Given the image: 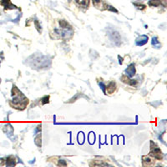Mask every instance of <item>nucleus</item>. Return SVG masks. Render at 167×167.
Here are the masks:
<instances>
[{
    "label": "nucleus",
    "mask_w": 167,
    "mask_h": 167,
    "mask_svg": "<svg viewBox=\"0 0 167 167\" xmlns=\"http://www.w3.org/2000/svg\"><path fill=\"white\" fill-rule=\"evenodd\" d=\"M12 95L14 97L13 101L10 103L13 108L21 110H24L27 104H29V100L26 97H24V95L19 91V89L16 86H14L12 89Z\"/></svg>",
    "instance_id": "f257e3e1"
},
{
    "label": "nucleus",
    "mask_w": 167,
    "mask_h": 167,
    "mask_svg": "<svg viewBox=\"0 0 167 167\" xmlns=\"http://www.w3.org/2000/svg\"><path fill=\"white\" fill-rule=\"evenodd\" d=\"M150 155L152 156L153 158L157 160H162L163 155L162 152L160 151L158 145L153 141H151V151H150Z\"/></svg>",
    "instance_id": "f03ea898"
},
{
    "label": "nucleus",
    "mask_w": 167,
    "mask_h": 167,
    "mask_svg": "<svg viewBox=\"0 0 167 167\" xmlns=\"http://www.w3.org/2000/svg\"><path fill=\"white\" fill-rule=\"evenodd\" d=\"M93 4L96 8L101 9V10L107 9V6H108L105 3H104L103 0H93Z\"/></svg>",
    "instance_id": "7ed1b4c3"
},
{
    "label": "nucleus",
    "mask_w": 167,
    "mask_h": 167,
    "mask_svg": "<svg viewBox=\"0 0 167 167\" xmlns=\"http://www.w3.org/2000/svg\"><path fill=\"white\" fill-rule=\"evenodd\" d=\"M155 163V161L153 160L152 158H151V155L150 156H147V155H145L142 157V164H143L144 166H153Z\"/></svg>",
    "instance_id": "20e7f679"
},
{
    "label": "nucleus",
    "mask_w": 167,
    "mask_h": 167,
    "mask_svg": "<svg viewBox=\"0 0 167 167\" xmlns=\"http://www.w3.org/2000/svg\"><path fill=\"white\" fill-rule=\"evenodd\" d=\"M147 42H148V37H147L146 35H141L140 37H139V38L136 40L135 44H136V45H138V46H143Z\"/></svg>",
    "instance_id": "39448f33"
},
{
    "label": "nucleus",
    "mask_w": 167,
    "mask_h": 167,
    "mask_svg": "<svg viewBox=\"0 0 167 167\" xmlns=\"http://www.w3.org/2000/svg\"><path fill=\"white\" fill-rule=\"evenodd\" d=\"M0 3L6 8V9H13V8H17L15 5L12 4L10 0H0Z\"/></svg>",
    "instance_id": "423d86ee"
},
{
    "label": "nucleus",
    "mask_w": 167,
    "mask_h": 167,
    "mask_svg": "<svg viewBox=\"0 0 167 167\" xmlns=\"http://www.w3.org/2000/svg\"><path fill=\"white\" fill-rule=\"evenodd\" d=\"M120 80H121L122 82H124V83H125V84H128V85H131V86H135V85H136V84H137V81H136V80H130L127 75L122 76Z\"/></svg>",
    "instance_id": "0eeeda50"
},
{
    "label": "nucleus",
    "mask_w": 167,
    "mask_h": 167,
    "mask_svg": "<svg viewBox=\"0 0 167 167\" xmlns=\"http://www.w3.org/2000/svg\"><path fill=\"white\" fill-rule=\"evenodd\" d=\"M125 73H126V75H127L129 78L133 77L135 74V64H130L127 68V70H125Z\"/></svg>",
    "instance_id": "6e6552de"
},
{
    "label": "nucleus",
    "mask_w": 167,
    "mask_h": 167,
    "mask_svg": "<svg viewBox=\"0 0 167 167\" xmlns=\"http://www.w3.org/2000/svg\"><path fill=\"white\" fill-rule=\"evenodd\" d=\"M116 89V85L115 82H110L107 86H106V90L108 94H113Z\"/></svg>",
    "instance_id": "1a4fd4ad"
},
{
    "label": "nucleus",
    "mask_w": 167,
    "mask_h": 167,
    "mask_svg": "<svg viewBox=\"0 0 167 167\" xmlns=\"http://www.w3.org/2000/svg\"><path fill=\"white\" fill-rule=\"evenodd\" d=\"M5 165L7 166H13L16 165V161H15V158L14 156H8V158L5 160Z\"/></svg>",
    "instance_id": "9d476101"
},
{
    "label": "nucleus",
    "mask_w": 167,
    "mask_h": 167,
    "mask_svg": "<svg viewBox=\"0 0 167 167\" xmlns=\"http://www.w3.org/2000/svg\"><path fill=\"white\" fill-rule=\"evenodd\" d=\"M75 2L83 8H88L89 4V0H75Z\"/></svg>",
    "instance_id": "9b49d317"
},
{
    "label": "nucleus",
    "mask_w": 167,
    "mask_h": 167,
    "mask_svg": "<svg viewBox=\"0 0 167 167\" xmlns=\"http://www.w3.org/2000/svg\"><path fill=\"white\" fill-rule=\"evenodd\" d=\"M151 44H152V45H153L155 48H159L161 47V44L160 43V41L158 40V39H157L156 37H155V38H153V39H152V42H151Z\"/></svg>",
    "instance_id": "f8f14e48"
},
{
    "label": "nucleus",
    "mask_w": 167,
    "mask_h": 167,
    "mask_svg": "<svg viewBox=\"0 0 167 167\" xmlns=\"http://www.w3.org/2000/svg\"><path fill=\"white\" fill-rule=\"evenodd\" d=\"M149 5L151 7H158L160 5V0H150Z\"/></svg>",
    "instance_id": "ddd939ff"
},
{
    "label": "nucleus",
    "mask_w": 167,
    "mask_h": 167,
    "mask_svg": "<svg viewBox=\"0 0 167 167\" xmlns=\"http://www.w3.org/2000/svg\"><path fill=\"white\" fill-rule=\"evenodd\" d=\"M59 24L63 29H70V26L69 25V24L65 21V20H60L59 21Z\"/></svg>",
    "instance_id": "4468645a"
},
{
    "label": "nucleus",
    "mask_w": 167,
    "mask_h": 167,
    "mask_svg": "<svg viewBox=\"0 0 167 167\" xmlns=\"http://www.w3.org/2000/svg\"><path fill=\"white\" fill-rule=\"evenodd\" d=\"M49 102V96H44V98L41 99V104H45Z\"/></svg>",
    "instance_id": "2eb2a0df"
},
{
    "label": "nucleus",
    "mask_w": 167,
    "mask_h": 167,
    "mask_svg": "<svg viewBox=\"0 0 167 167\" xmlns=\"http://www.w3.org/2000/svg\"><path fill=\"white\" fill-rule=\"evenodd\" d=\"M35 144H36L39 147H41V135H38V136L35 138Z\"/></svg>",
    "instance_id": "dca6fc26"
},
{
    "label": "nucleus",
    "mask_w": 167,
    "mask_h": 167,
    "mask_svg": "<svg viewBox=\"0 0 167 167\" xmlns=\"http://www.w3.org/2000/svg\"><path fill=\"white\" fill-rule=\"evenodd\" d=\"M58 165L60 166H67V163L65 162V160H59Z\"/></svg>",
    "instance_id": "f3484780"
},
{
    "label": "nucleus",
    "mask_w": 167,
    "mask_h": 167,
    "mask_svg": "<svg viewBox=\"0 0 167 167\" xmlns=\"http://www.w3.org/2000/svg\"><path fill=\"white\" fill-rule=\"evenodd\" d=\"M135 5L137 7V8H139V9H140V10H143L145 8H146V6L145 5H143V4H137V3H135Z\"/></svg>",
    "instance_id": "a211bd4d"
},
{
    "label": "nucleus",
    "mask_w": 167,
    "mask_h": 167,
    "mask_svg": "<svg viewBox=\"0 0 167 167\" xmlns=\"http://www.w3.org/2000/svg\"><path fill=\"white\" fill-rule=\"evenodd\" d=\"M160 4L163 5L164 7L167 6V0H160Z\"/></svg>",
    "instance_id": "6ab92c4d"
},
{
    "label": "nucleus",
    "mask_w": 167,
    "mask_h": 167,
    "mask_svg": "<svg viewBox=\"0 0 167 167\" xmlns=\"http://www.w3.org/2000/svg\"><path fill=\"white\" fill-rule=\"evenodd\" d=\"M100 88H101V89H102V90H103L104 92L105 93V89H106V86H105V85H104L103 83H100Z\"/></svg>",
    "instance_id": "aec40b11"
},
{
    "label": "nucleus",
    "mask_w": 167,
    "mask_h": 167,
    "mask_svg": "<svg viewBox=\"0 0 167 167\" xmlns=\"http://www.w3.org/2000/svg\"><path fill=\"white\" fill-rule=\"evenodd\" d=\"M35 25H36V28H37V29H38V31L39 32H41V29H40V24L38 23V21H35Z\"/></svg>",
    "instance_id": "412c9836"
}]
</instances>
